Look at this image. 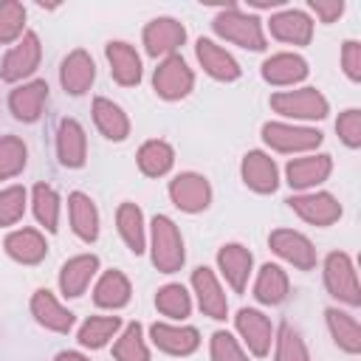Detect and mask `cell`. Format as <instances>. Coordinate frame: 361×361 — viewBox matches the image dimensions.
I'll return each mask as SVG.
<instances>
[{"mask_svg":"<svg viewBox=\"0 0 361 361\" xmlns=\"http://www.w3.org/2000/svg\"><path fill=\"white\" fill-rule=\"evenodd\" d=\"M212 28L217 37H223L226 42H234L245 51H265V31H262V20L254 14L240 11L234 3H228L223 11L214 14Z\"/></svg>","mask_w":361,"mask_h":361,"instance_id":"obj_1","label":"cell"},{"mask_svg":"<svg viewBox=\"0 0 361 361\" xmlns=\"http://www.w3.org/2000/svg\"><path fill=\"white\" fill-rule=\"evenodd\" d=\"M149 257H152V265L161 274L180 271V265L186 259L183 237L166 214H155L152 223H149Z\"/></svg>","mask_w":361,"mask_h":361,"instance_id":"obj_2","label":"cell"},{"mask_svg":"<svg viewBox=\"0 0 361 361\" xmlns=\"http://www.w3.org/2000/svg\"><path fill=\"white\" fill-rule=\"evenodd\" d=\"M271 107L293 121H319L330 113L327 99L316 87H299V90H279L271 96Z\"/></svg>","mask_w":361,"mask_h":361,"instance_id":"obj_3","label":"cell"},{"mask_svg":"<svg viewBox=\"0 0 361 361\" xmlns=\"http://www.w3.org/2000/svg\"><path fill=\"white\" fill-rule=\"evenodd\" d=\"M324 288L333 299L358 307L361 305V288H358V276L353 268L350 254L344 251H330L324 257Z\"/></svg>","mask_w":361,"mask_h":361,"instance_id":"obj_4","label":"cell"},{"mask_svg":"<svg viewBox=\"0 0 361 361\" xmlns=\"http://www.w3.org/2000/svg\"><path fill=\"white\" fill-rule=\"evenodd\" d=\"M152 87L161 99L166 102H178L183 96L192 93L195 87V73L192 68L186 65V59L180 54H172V56H164L152 73Z\"/></svg>","mask_w":361,"mask_h":361,"instance_id":"obj_5","label":"cell"},{"mask_svg":"<svg viewBox=\"0 0 361 361\" xmlns=\"http://www.w3.org/2000/svg\"><path fill=\"white\" fill-rule=\"evenodd\" d=\"M322 133L302 124L288 121H265L262 124V141L276 152H307L322 144Z\"/></svg>","mask_w":361,"mask_h":361,"instance_id":"obj_6","label":"cell"},{"mask_svg":"<svg viewBox=\"0 0 361 361\" xmlns=\"http://www.w3.org/2000/svg\"><path fill=\"white\" fill-rule=\"evenodd\" d=\"M39 59H42V45H39V37L34 31H25L17 45H11V51L3 56V65H0V79L3 82H20L25 76H31L37 68H39Z\"/></svg>","mask_w":361,"mask_h":361,"instance_id":"obj_7","label":"cell"},{"mask_svg":"<svg viewBox=\"0 0 361 361\" xmlns=\"http://www.w3.org/2000/svg\"><path fill=\"white\" fill-rule=\"evenodd\" d=\"M169 200L180 212L197 214V212L209 209V203H212V186L197 172H180V175H175L169 180Z\"/></svg>","mask_w":361,"mask_h":361,"instance_id":"obj_8","label":"cell"},{"mask_svg":"<svg viewBox=\"0 0 361 361\" xmlns=\"http://www.w3.org/2000/svg\"><path fill=\"white\" fill-rule=\"evenodd\" d=\"M268 245L276 257H282L285 262H290L293 268L299 271H310L316 268V248L313 243L302 234V231H293V228H274L268 234Z\"/></svg>","mask_w":361,"mask_h":361,"instance_id":"obj_9","label":"cell"},{"mask_svg":"<svg viewBox=\"0 0 361 361\" xmlns=\"http://www.w3.org/2000/svg\"><path fill=\"white\" fill-rule=\"evenodd\" d=\"M234 327H237L240 338L245 341V347H248L257 358H262V355L271 353V344H274V324H271V319H268L262 310H257V307H240L237 316H234Z\"/></svg>","mask_w":361,"mask_h":361,"instance_id":"obj_10","label":"cell"},{"mask_svg":"<svg viewBox=\"0 0 361 361\" xmlns=\"http://www.w3.org/2000/svg\"><path fill=\"white\" fill-rule=\"evenodd\" d=\"M141 39H144V48L149 56H172L183 45L186 28L175 17H155L144 25Z\"/></svg>","mask_w":361,"mask_h":361,"instance_id":"obj_11","label":"cell"},{"mask_svg":"<svg viewBox=\"0 0 361 361\" xmlns=\"http://www.w3.org/2000/svg\"><path fill=\"white\" fill-rule=\"evenodd\" d=\"M288 206L310 226H333L341 217V203L330 192H302L290 195Z\"/></svg>","mask_w":361,"mask_h":361,"instance_id":"obj_12","label":"cell"},{"mask_svg":"<svg viewBox=\"0 0 361 361\" xmlns=\"http://www.w3.org/2000/svg\"><path fill=\"white\" fill-rule=\"evenodd\" d=\"M240 175H243V183L257 195H271L279 186V169H276L274 158L262 149L245 152V158L240 164Z\"/></svg>","mask_w":361,"mask_h":361,"instance_id":"obj_13","label":"cell"},{"mask_svg":"<svg viewBox=\"0 0 361 361\" xmlns=\"http://www.w3.org/2000/svg\"><path fill=\"white\" fill-rule=\"evenodd\" d=\"M333 169V158L327 152H319V155H305V158H290L288 166H285V178H288V186L290 189H316L319 183L327 180Z\"/></svg>","mask_w":361,"mask_h":361,"instance_id":"obj_14","label":"cell"},{"mask_svg":"<svg viewBox=\"0 0 361 361\" xmlns=\"http://www.w3.org/2000/svg\"><path fill=\"white\" fill-rule=\"evenodd\" d=\"M192 290L197 296V305H200L203 316H209L214 322H223L228 316L226 293H223V288H220V282H217V276H214L212 268L200 265V268L192 271Z\"/></svg>","mask_w":361,"mask_h":361,"instance_id":"obj_15","label":"cell"},{"mask_svg":"<svg viewBox=\"0 0 361 361\" xmlns=\"http://www.w3.org/2000/svg\"><path fill=\"white\" fill-rule=\"evenodd\" d=\"M152 344L166 355H192L200 347V333L192 324H166L155 322L149 327Z\"/></svg>","mask_w":361,"mask_h":361,"instance_id":"obj_16","label":"cell"},{"mask_svg":"<svg viewBox=\"0 0 361 361\" xmlns=\"http://www.w3.org/2000/svg\"><path fill=\"white\" fill-rule=\"evenodd\" d=\"M45 102H48V82L45 79H34V82L17 85L8 93V110H11V116L17 121H25V124H34L42 116Z\"/></svg>","mask_w":361,"mask_h":361,"instance_id":"obj_17","label":"cell"},{"mask_svg":"<svg viewBox=\"0 0 361 361\" xmlns=\"http://www.w3.org/2000/svg\"><path fill=\"white\" fill-rule=\"evenodd\" d=\"M271 37L288 45H307L313 39V20L299 8H285L271 14Z\"/></svg>","mask_w":361,"mask_h":361,"instance_id":"obj_18","label":"cell"},{"mask_svg":"<svg viewBox=\"0 0 361 361\" xmlns=\"http://www.w3.org/2000/svg\"><path fill=\"white\" fill-rule=\"evenodd\" d=\"M96 79V65H93V56L82 48L71 51L65 59H62V68H59V82L65 87V93L71 96H82L90 90Z\"/></svg>","mask_w":361,"mask_h":361,"instance_id":"obj_19","label":"cell"},{"mask_svg":"<svg viewBox=\"0 0 361 361\" xmlns=\"http://www.w3.org/2000/svg\"><path fill=\"white\" fill-rule=\"evenodd\" d=\"M259 73H262V79H265L268 85H276V87H288V85H296V82H302V79L310 73V68H307L305 56H299V54H290V51H282V54H274V56H268V59L262 62Z\"/></svg>","mask_w":361,"mask_h":361,"instance_id":"obj_20","label":"cell"},{"mask_svg":"<svg viewBox=\"0 0 361 361\" xmlns=\"http://www.w3.org/2000/svg\"><path fill=\"white\" fill-rule=\"evenodd\" d=\"M251 265H254V257L245 245L240 243H226L220 251H217V268L220 274L226 276V282L231 285V290L243 293L245 285H248V276H251Z\"/></svg>","mask_w":361,"mask_h":361,"instance_id":"obj_21","label":"cell"},{"mask_svg":"<svg viewBox=\"0 0 361 361\" xmlns=\"http://www.w3.org/2000/svg\"><path fill=\"white\" fill-rule=\"evenodd\" d=\"M31 316L37 319V324H42L45 330H54V333H68L76 322V316L59 305V299L48 290V288H39L34 290L31 296Z\"/></svg>","mask_w":361,"mask_h":361,"instance_id":"obj_22","label":"cell"},{"mask_svg":"<svg viewBox=\"0 0 361 361\" xmlns=\"http://www.w3.org/2000/svg\"><path fill=\"white\" fill-rule=\"evenodd\" d=\"M195 54H197L200 68H203L212 79H217V82H234V79H240V65H237V59H234L226 48H220L217 42L200 37L197 45H195Z\"/></svg>","mask_w":361,"mask_h":361,"instance_id":"obj_23","label":"cell"},{"mask_svg":"<svg viewBox=\"0 0 361 361\" xmlns=\"http://www.w3.org/2000/svg\"><path fill=\"white\" fill-rule=\"evenodd\" d=\"M107 62H110V76L121 85V87H135L141 82V56L135 54V48L130 42L113 39L104 45Z\"/></svg>","mask_w":361,"mask_h":361,"instance_id":"obj_24","label":"cell"},{"mask_svg":"<svg viewBox=\"0 0 361 361\" xmlns=\"http://www.w3.org/2000/svg\"><path fill=\"white\" fill-rule=\"evenodd\" d=\"M56 155H59V164L68 166V169L85 166L87 138H85V130H82V124L76 118H62L59 121V130H56Z\"/></svg>","mask_w":361,"mask_h":361,"instance_id":"obj_25","label":"cell"},{"mask_svg":"<svg viewBox=\"0 0 361 361\" xmlns=\"http://www.w3.org/2000/svg\"><path fill=\"white\" fill-rule=\"evenodd\" d=\"M99 271V257L96 254H79V257H71L62 268H59V290L62 296L68 299H76L87 290L90 279L96 276Z\"/></svg>","mask_w":361,"mask_h":361,"instance_id":"obj_26","label":"cell"},{"mask_svg":"<svg viewBox=\"0 0 361 361\" xmlns=\"http://www.w3.org/2000/svg\"><path fill=\"white\" fill-rule=\"evenodd\" d=\"M3 248L14 262H23V265H37L48 254V243L37 228H17L6 234Z\"/></svg>","mask_w":361,"mask_h":361,"instance_id":"obj_27","label":"cell"},{"mask_svg":"<svg viewBox=\"0 0 361 361\" xmlns=\"http://www.w3.org/2000/svg\"><path fill=\"white\" fill-rule=\"evenodd\" d=\"M68 214H71V228L79 240L93 243L99 237V212H96V203L85 192L68 195Z\"/></svg>","mask_w":361,"mask_h":361,"instance_id":"obj_28","label":"cell"},{"mask_svg":"<svg viewBox=\"0 0 361 361\" xmlns=\"http://www.w3.org/2000/svg\"><path fill=\"white\" fill-rule=\"evenodd\" d=\"M93 121H96V130L104 138H110V141H124L130 135V118H127V113L116 102H110L104 96H96L93 99Z\"/></svg>","mask_w":361,"mask_h":361,"instance_id":"obj_29","label":"cell"},{"mask_svg":"<svg viewBox=\"0 0 361 361\" xmlns=\"http://www.w3.org/2000/svg\"><path fill=\"white\" fill-rule=\"evenodd\" d=\"M290 293V282H288V274L274 265V262H265L254 279V299L262 302V305H282Z\"/></svg>","mask_w":361,"mask_h":361,"instance_id":"obj_30","label":"cell"},{"mask_svg":"<svg viewBox=\"0 0 361 361\" xmlns=\"http://www.w3.org/2000/svg\"><path fill=\"white\" fill-rule=\"evenodd\" d=\"M133 296V288H130V279L121 274V271H104L93 288V302L99 307H107V310H118L130 302Z\"/></svg>","mask_w":361,"mask_h":361,"instance_id":"obj_31","label":"cell"},{"mask_svg":"<svg viewBox=\"0 0 361 361\" xmlns=\"http://www.w3.org/2000/svg\"><path fill=\"white\" fill-rule=\"evenodd\" d=\"M135 161H138V169H141L147 178H161V175H166V172L172 169V164H175V149H172L166 141L152 138V141H144V144H141Z\"/></svg>","mask_w":361,"mask_h":361,"instance_id":"obj_32","label":"cell"},{"mask_svg":"<svg viewBox=\"0 0 361 361\" xmlns=\"http://www.w3.org/2000/svg\"><path fill=\"white\" fill-rule=\"evenodd\" d=\"M116 226L124 240V245L133 254H141L147 248V231H144V214L135 203H121L116 212Z\"/></svg>","mask_w":361,"mask_h":361,"instance_id":"obj_33","label":"cell"},{"mask_svg":"<svg viewBox=\"0 0 361 361\" xmlns=\"http://www.w3.org/2000/svg\"><path fill=\"white\" fill-rule=\"evenodd\" d=\"M324 316H327V327H330L333 341H336L344 353H350V355L361 353V327H358V322H355L350 313L338 310V307H327Z\"/></svg>","mask_w":361,"mask_h":361,"instance_id":"obj_34","label":"cell"},{"mask_svg":"<svg viewBox=\"0 0 361 361\" xmlns=\"http://www.w3.org/2000/svg\"><path fill=\"white\" fill-rule=\"evenodd\" d=\"M121 327V319L118 316H90L82 322L79 333H76V341L87 350H102Z\"/></svg>","mask_w":361,"mask_h":361,"instance_id":"obj_35","label":"cell"},{"mask_svg":"<svg viewBox=\"0 0 361 361\" xmlns=\"http://www.w3.org/2000/svg\"><path fill=\"white\" fill-rule=\"evenodd\" d=\"M31 206H34V217L45 231H56L59 226V195L54 192V186L48 183H37L31 189Z\"/></svg>","mask_w":361,"mask_h":361,"instance_id":"obj_36","label":"cell"},{"mask_svg":"<svg viewBox=\"0 0 361 361\" xmlns=\"http://www.w3.org/2000/svg\"><path fill=\"white\" fill-rule=\"evenodd\" d=\"M113 358L116 361H149V347L144 341V330L138 322H130L121 336L113 344Z\"/></svg>","mask_w":361,"mask_h":361,"instance_id":"obj_37","label":"cell"},{"mask_svg":"<svg viewBox=\"0 0 361 361\" xmlns=\"http://www.w3.org/2000/svg\"><path fill=\"white\" fill-rule=\"evenodd\" d=\"M155 307H158V313H164L169 319H186L192 313V296H189V290L183 285L169 282V285L158 288Z\"/></svg>","mask_w":361,"mask_h":361,"instance_id":"obj_38","label":"cell"},{"mask_svg":"<svg viewBox=\"0 0 361 361\" xmlns=\"http://www.w3.org/2000/svg\"><path fill=\"white\" fill-rule=\"evenodd\" d=\"M28 161V149L17 135H0V180H8L23 172Z\"/></svg>","mask_w":361,"mask_h":361,"instance_id":"obj_39","label":"cell"},{"mask_svg":"<svg viewBox=\"0 0 361 361\" xmlns=\"http://www.w3.org/2000/svg\"><path fill=\"white\" fill-rule=\"evenodd\" d=\"M25 34V8L17 0H0V42H17Z\"/></svg>","mask_w":361,"mask_h":361,"instance_id":"obj_40","label":"cell"},{"mask_svg":"<svg viewBox=\"0 0 361 361\" xmlns=\"http://www.w3.org/2000/svg\"><path fill=\"white\" fill-rule=\"evenodd\" d=\"M274 344H276L274 361H310V353H307L302 336H299L290 324H282V327L276 330Z\"/></svg>","mask_w":361,"mask_h":361,"instance_id":"obj_41","label":"cell"},{"mask_svg":"<svg viewBox=\"0 0 361 361\" xmlns=\"http://www.w3.org/2000/svg\"><path fill=\"white\" fill-rule=\"evenodd\" d=\"M28 192L23 186H6L0 189V226H14L25 212Z\"/></svg>","mask_w":361,"mask_h":361,"instance_id":"obj_42","label":"cell"},{"mask_svg":"<svg viewBox=\"0 0 361 361\" xmlns=\"http://www.w3.org/2000/svg\"><path fill=\"white\" fill-rule=\"evenodd\" d=\"M209 353H212V361H248V355L243 353L240 341L231 333H226V330L212 333Z\"/></svg>","mask_w":361,"mask_h":361,"instance_id":"obj_43","label":"cell"},{"mask_svg":"<svg viewBox=\"0 0 361 361\" xmlns=\"http://www.w3.org/2000/svg\"><path fill=\"white\" fill-rule=\"evenodd\" d=\"M336 133H338V138H341L344 147L358 149L361 147V110L358 107H350V110L338 113Z\"/></svg>","mask_w":361,"mask_h":361,"instance_id":"obj_44","label":"cell"},{"mask_svg":"<svg viewBox=\"0 0 361 361\" xmlns=\"http://www.w3.org/2000/svg\"><path fill=\"white\" fill-rule=\"evenodd\" d=\"M341 68L350 82H361V42L358 39H347L341 45Z\"/></svg>","mask_w":361,"mask_h":361,"instance_id":"obj_45","label":"cell"},{"mask_svg":"<svg viewBox=\"0 0 361 361\" xmlns=\"http://www.w3.org/2000/svg\"><path fill=\"white\" fill-rule=\"evenodd\" d=\"M307 6L322 23H336L344 14V0H310Z\"/></svg>","mask_w":361,"mask_h":361,"instance_id":"obj_46","label":"cell"},{"mask_svg":"<svg viewBox=\"0 0 361 361\" xmlns=\"http://www.w3.org/2000/svg\"><path fill=\"white\" fill-rule=\"evenodd\" d=\"M54 361H90V358L82 355V353H76V350H62V353H56Z\"/></svg>","mask_w":361,"mask_h":361,"instance_id":"obj_47","label":"cell"}]
</instances>
